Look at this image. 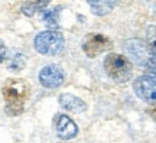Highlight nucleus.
Returning <instances> with one entry per match:
<instances>
[{
	"instance_id": "423d86ee",
	"label": "nucleus",
	"mask_w": 156,
	"mask_h": 143,
	"mask_svg": "<svg viewBox=\"0 0 156 143\" xmlns=\"http://www.w3.org/2000/svg\"><path fill=\"white\" fill-rule=\"evenodd\" d=\"M133 88L136 95L142 98L143 101L153 104L155 103V95H156V80L155 74H147V75H142V77L136 78L133 83Z\"/></svg>"
},
{
	"instance_id": "f8f14e48",
	"label": "nucleus",
	"mask_w": 156,
	"mask_h": 143,
	"mask_svg": "<svg viewBox=\"0 0 156 143\" xmlns=\"http://www.w3.org/2000/svg\"><path fill=\"white\" fill-rule=\"evenodd\" d=\"M51 0H34V2H28L22 6V12L26 16H34L35 13L44 10L46 6L49 5Z\"/></svg>"
},
{
	"instance_id": "39448f33",
	"label": "nucleus",
	"mask_w": 156,
	"mask_h": 143,
	"mask_svg": "<svg viewBox=\"0 0 156 143\" xmlns=\"http://www.w3.org/2000/svg\"><path fill=\"white\" fill-rule=\"evenodd\" d=\"M112 39L106 35H101V33H90L85 36L83 42V49L85 52V55L90 56V58L98 56L103 52L112 49Z\"/></svg>"
},
{
	"instance_id": "4468645a",
	"label": "nucleus",
	"mask_w": 156,
	"mask_h": 143,
	"mask_svg": "<svg viewBox=\"0 0 156 143\" xmlns=\"http://www.w3.org/2000/svg\"><path fill=\"white\" fill-rule=\"evenodd\" d=\"M6 58H7V48H6V45L3 44V41L0 39V64H2Z\"/></svg>"
},
{
	"instance_id": "20e7f679",
	"label": "nucleus",
	"mask_w": 156,
	"mask_h": 143,
	"mask_svg": "<svg viewBox=\"0 0 156 143\" xmlns=\"http://www.w3.org/2000/svg\"><path fill=\"white\" fill-rule=\"evenodd\" d=\"M35 49L42 55H56L65 46V39L59 30H44L35 36Z\"/></svg>"
},
{
	"instance_id": "9b49d317",
	"label": "nucleus",
	"mask_w": 156,
	"mask_h": 143,
	"mask_svg": "<svg viewBox=\"0 0 156 143\" xmlns=\"http://www.w3.org/2000/svg\"><path fill=\"white\" fill-rule=\"evenodd\" d=\"M61 9H62V6H58V7H54V9H46L42 13L44 22L51 29H56L59 26V13H61Z\"/></svg>"
},
{
	"instance_id": "ddd939ff",
	"label": "nucleus",
	"mask_w": 156,
	"mask_h": 143,
	"mask_svg": "<svg viewBox=\"0 0 156 143\" xmlns=\"http://www.w3.org/2000/svg\"><path fill=\"white\" fill-rule=\"evenodd\" d=\"M25 66H26V58H25L23 54L17 52V54H15V55L10 58L7 68H9V71H12V72H20Z\"/></svg>"
},
{
	"instance_id": "0eeeda50",
	"label": "nucleus",
	"mask_w": 156,
	"mask_h": 143,
	"mask_svg": "<svg viewBox=\"0 0 156 143\" xmlns=\"http://www.w3.org/2000/svg\"><path fill=\"white\" fill-rule=\"evenodd\" d=\"M65 80V74L58 65H46L39 72V83L44 88H54L61 87Z\"/></svg>"
},
{
	"instance_id": "9d476101",
	"label": "nucleus",
	"mask_w": 156,
	"mask_h": 143,
	"mask_svg": "<svg viewBox=\"0 0 156 143\" xmlns=\"http://www.w3.org/2000/svg\"><path fill=\"white\" fill-rule=\"evenodd\" d=\"M119 0H87L91 12L95 16H106L116 7Z\"/></svg>"
},
{
	"instance_id": "7ed1b4c3",
	"label": "nucleus",
	"mask_w": 156,
	"mask_h": 143,
	"mask_svg": "<svg viewBox=\"0 0 156 143\" xmlns=\"http://www.w3.org/2000/svg\"><path fill=\"white\" fill-rule=\"evenodd\" d=\"M104 70L112 80L117 83H126L132 77L133 65L129 58L120 54H108L104 58Z\"/></svg>"
},
{
	"instance_id": "6e6552de",
	"label": "nucleus",
	"mask_w": 156,
	"mask_h": 143,
	"mask_svg": "<svg viewBox=\"0 0 156 143\" xmlns=\"http://www.w3.org/2000/svg\"><path fill=\"white\" fill-rule=\"evenodd\" d=\"M54 130L61 140H69L77 136L78 127L67 114H56L54 119Z\"/></svg>"
},
{
	"instance_id": "f03ea898",
	"label": "nucleus",
	"mask_w": 156,
	"mask_h": 143,
	"mask_svg": "<svg viewBox=\"0 0 156 143\" xmlns=\"http://www.w3.org/2000/svg\"><path fill=\"white\" fill-rule=\"evenodd\" d=\"M124 49L132 59L142 68L155 72V45H151L142 39H129L124 42Z\"/></svg>"
},
{
	"instance_id": "f257e3e1",
	"label": "nucleus",
	"mask_w": 156,
	"mask_h": 143,
	"mask_svg": "<svg viewBox=\"0 0 156 143\" xmlns=\"http://www.w3.org/2000/svg\"><path fill=\"white\" fill-rule=\"evenodd\" d=\"M3 98H5V111L7 116L22 114L25 104L30 97V85L25 80L13 78L6 81L3 85Z\"/></svg>"
},
{
	"instance_id": "1a4fd4ad",
	"label": "nucleus",
	"mask_w": 156,
	"mask_h": 143,
	"mask_svg": "<svg viewBox=\"0 0 156 143\" xmlns=\"http://www.w3.org/2000/svg\"><path fill=\"white\" fill-rule=\"evenodd\" d=\"M59 104L64 110L69 111V113H75V114H80V113H84L87 110V105L81 98H78L73 94H61L59 97Z\"/></svg>"
}]
</instances>
